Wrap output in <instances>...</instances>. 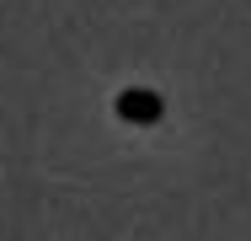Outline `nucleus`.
<instances>
[{
	"mask_svg": "<svg viewBox=\"0 0 251 241\" xmlns=\"http://www.w3.org/2000/svg\"><path fill=\"white\" fill-rule=\"evenodd\" d=\"M160 113H166V102L160 91H145V86H128V91H118V118L123 123H160Z\"/></svg>",
	"mask_w": 251,
	"mask_h": 241,
	"instance_id": "obj_1",
	"label": "nucleus"
}]
</instances>
